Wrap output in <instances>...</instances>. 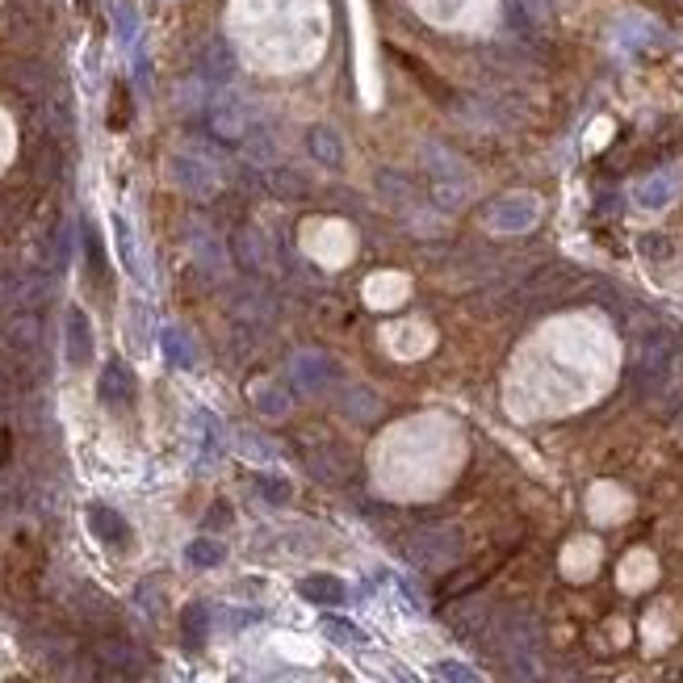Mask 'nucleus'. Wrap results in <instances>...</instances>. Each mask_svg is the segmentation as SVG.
I'll return each mask as SVG.
<instances>
[{"instance_id": "f257e3e1", "label": "nucleus", "mask_w": 683, "mask_h": 683, "mask_svg": "<svg viewBox=\"0 0 683 683\" xmlns=\"http://www.w3.org/2000/svg\"><path fill=\"white\" fill-rule=\"evenodd\" d=\"M407 554L415 566H428V570H445L449 562L461 558V533L453 524H432L424 528V533H415Z\"/></svg>"}, {"instance_id": "f03ea898", "label": "nucleus", "mask_w": 683, "mask_h": 683, "mask_svg": "<svg viewBox=\"0 0 683 683\" xmlns=\"http://www.w3.org/2000/svg\"><path fill=\"white\" fill-rule=\"evenodd\" d=\"M84 520H88V533H93L105 549H130V524L122 512L109 508V503H88Z\"/></svg>"}, {"instance_id": "7ed1b4c3", "label": "nucleus", "mask_w": 683, "mask_h": 683, "mask_svg": "<svg viewBox=\"0 0 683 683\" xmlns=\"http://www.w3.org/2000/svg\"><path fill=\"white\" fill-rule=\"evenodd\" d=\"M93 658H97L101 671H118V675H139L143 671V654H139L135 642H126V637H97Z\"/></svg>"}, {"instance_id": "20e7f679", "label": "nucleus", "mask_w": 683, "mask_h": 683, "mask_svg": "<svg viewBox=\"0 0 683 683\" xmlns=\"http://www.w3.org/2000/svg\"><path fill=\"white\" fill-rule=\"evenodd\" d=\"M97 390H101V403L105 407H130V403H135V373H130V365L122 357L105 361Z\"/></svg>"}, {"instance_id": "39448f33", "label": "nucleus", "mask_w": 683, "mask_h": 683, "mask_svg": "<svg viewBox=\"0 0 683 683\" xmlns=\"http://www.w3.org/2000/svg\"><path fill=\"white\" fill-rule=\"evenodd\" d=\"M63 352H68L72 365L93 361V323L80 306H68V315H63Z\"/></svg>"}, {"instance_id": "423d86ee", "label": "nucleus", "mask_w": 683, "mask_h": 683, "mask_svg": "<svg viewBox=\"0 0 683 683\" xmlns=\"http://www.w3.org/2000/svg\"><path fill=\"white\" fill-rule=\"evenodd\" d=\"M306 470H311L315 478H323V482H344L352 474V457H348V449L327 440L323 449H306Z\"/></svg>"}, {"instance_id": "0eeeda50", "label": "nucleus", "mask_w": 683, "mask_h": 683, "mask_svg": "<svg viewBox=\"0 0 683 683\" xmlns=\"http://www.w3.org/2000/svg\"><path fill=\"white\" fill-rule=\"evenodd\" d=\"M290 378H294L298 390H315L319 394V390L332 386L336 369H332L327 357H319V352H302V357H294V365H290Z\"/></svg>"}, {"instance_id": "6e6552de", "label": "nucleus", "mask_w": 683, "mask_h": 683, "mask_svg": "<svg viewBox=\"0 0 683 683\" xmlns=\"http://www.w3.org/2000/svg\"><path fill=\"white\" fill-rule=\"evenodd\" d=\"M487 223L495 231H528V227L537 223V202H528V197H508V202L491 206Z\"/></svg>"}, {"instance_id": "1a4fd4ad", "label": "nucleus", "mask_w": 683, "mask_h": 683, "mask_svg": "<svg viewBox=\"0 0 683 683\" xmlns=\"http://www.w3.org/2000/svg\"><path fill=\"white\" fill-rule=\"evenodd\" d=\"M9 348H13L17 361H38V352H42V327H38L34 315H17L9 323Z\"/></svg>"}, {"instance_id": "9d476101", "label": "nucleus", "mask_w": 683, "mask_h": 683, "mask_svg": "<svg viewBox=\"0 0 683 683\" xmlns=\"http://www.w3.org/2000/svg\"><path fill=\"white\" fill-rule=\"evenodd\" d=\"M114 239H118L122 269L135 277V281H147V269H143V260H139V244H135V231H130V223H126L122 214H114Z\"/></svg>"}, {"instance_id": "9b49d317", "label": "nucleus", "mask_w": 683, "mask_h": 683, "mask_svg": "<svg viewBox=\"0 0 683 683\" xmlns=\"http://www.w3.org/2000/svg\"><path fill=\"white\" fill-rule=\"evenodd\" d=\"M298 591L311 604H344V596H348V587H344V579H336V575H306L302 583H298Z\"/></svg>"}, {"instance_id": "f8f14e48", "label": "nucleus", "mask_w": 683, "mask_h": 683, "mask_svg": "<svg viewBox=\"0 0 683 683\" xmlns=\"http://www.w3.org/2000/svg\"><path fill=\"white\" fill-rule=\"evenodd\" d=\"M231 256L239 260V269H248V273H256L260 264H264V256H269V244L256 235V231H239L235 239H231Z\"/></svg>"}, {"instance_id": "ddd939ff", "label": "nucleus", "mask_w": 683, "mask_h": 683, "mask_svg": "<svg viewBox=\"0 0 683 683\" xmlns=\"http://www.w3.org/2000/svg\"><path fill=\"white\" fill-rule=\"evenodd\" d=\"M160 348H164L168 365H176V369H189V365L197 361L193 340L181 332V327H160Z\"/></svg>"}, {"instance_id": "4468645a", "label": "nucleus", "mask_w": 683, "mask_h": 683, "mask_svg": "<svg viewBox=\"0 0 683 683\" xmlns=\"http://www.w3.org/2000/svg\"><path fill=\"white\" fill-rule=\"evenodd\" d=\"M181 633H185V646L197 650L210 637V608L206 604H189L181 612Z\"/></svg>"}, {"instance_id": "2eb2a0df", "label": "nucleus", "mask_w": 683, "mask_h": 683, "mask_svg": "<svg viewBox=\"0 0 683 683\" xmlns=\"http://www.w3.org/2000/svg\"><path fill=\"white\" fill-rule=\"evenodd\" d=\"M185 558H189V566H197V570L223 566V558H227V545H223V541H214V537H197V541H189Z\"/></svg>"}, {"instance_id": "dca6fc26", "label": "nucleus", "mask_w": 683, "mask_h": 683, "mask_svg": "<svg viewBox=\"0 0 683 683\" xmlns=\"http://www.w3.org/2000/svg\"><path fill=\"white\" fill-rule=\"evenodd\" d=\"M252 403H256L260 415H269V420L290 415V394H285L281 386H260V390H252Z\"/></svg>"}, {"instance_id": "f3484780", "label": "nucleus", "mask_w": 683, "mask_h": 683, "mask_svg": "<svg viewBox=\"0 0 683 683\" xmlns=\"http://www.w3.org/2000/svg\"><path fill=\"white\" fill-rule=\"evenodd\" d=\"M323 637H332L336 646H361L365 629H357L352 621H340V616H323Z\"/></svg>"}, {"instance_id": "a211bd4d", "label": "nucleus", "mask_w": 683, "mask_h": 683, "mask_svg": "<svg viewBox=\"0 0 683 683\" xmlns=\"http://www.w3.org/2000/svg\"><path fill=\"white\" fill-rule=\"evenodd\" d=\"M84 252H88V277H93V285H105V248L97 231H84Z\"/></svg>"}, {"instance_id": "6ab92c4d", "label": "nucleus", "mask_w": 683, "mask_h": 683, "mask_svg": "<svg viewBox=\"0 0 683 683\" xmlns=\"http://www.w3.org/2000/svg\"><path fill=\"white\" fill-rule=\"evenodd\" d=\"M436 675L445 679V683H482V675L470 663H457V658H445V663L436 667Z\"/></svg>"}, {"instance_id": "aec40b11", "label": "nucleus", "mask_w": 683, "mask_h": 683, "mask_svg": "<svg viewBox=\"0 0 683 683\" xmlns=\"http://www.w3.org/2000/svg\"><path fill=\"white\" fill-rule=\"evenodd\" d=\"M256 491L269 499V503H290V482L273 478V474H256Z\"/></svg>"}, {"instance_id": "412c9836", "label": "nucleus", "mask_w": 683, "mask_h": 683, "mask_svg": "<svg viewBox=\"0 0 683 683\" xmlns=\"http://www.w3.org/2000/svg\"><path fill=\"white\" fill-rule=\"evenodd\" d=\"M671 197H675L671 181H650L642 193H637V202H642V206H650V210H658V206H667Z\"/></svg>"}, {"instance_id": "4be33fe9", "label": "nucleus", "mask_w": 683, "mask_h": 683, "mask_svg": "<svg viewBox=\"0 0 683 683\" xmlns=\"http://www.w3.org/2000/svg\"><path fill=\"white\" fill-rule=\"evenodd\" d=\"M206 524H210V528H227V524H231V508H227V503H214L210 516H206Z\"/></svg>"}, {"instance_id": "5701e85b", "label": "nucleus", "mask_w": 683, "mask_h": 683, "mask_svg": "<svg viewBox=\"0 0 683 683\" xmlns=\"http://www.w3.org/2000/svg\"><path fill=\"white\" fill-rule=\"evenodd\" d=\"M13 683H30V679H13Z\"/></svg>"}]
</instances>
